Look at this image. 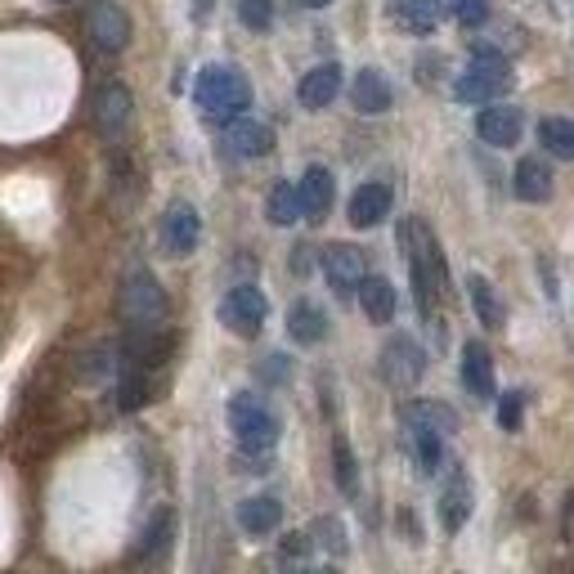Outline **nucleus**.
I'll return each mask as SVG.
<instances>
[{"instance_id": "nucleus-1", "label": "nucleus", "mask_w": 574, "mask_h": 574, "mask_svg": "<svg viewBox=\"0 0 574 574\" xmlns=\"http://www.w3.org/2000/svg\"><path fill=\"white\" fill-rule=\"evenodd\" d=\"M198 108L215 121H230V117H243V108L252 104V86L238 67H221V63H211L202 67V77H198Z\"/></svg>"}, {"instance_id": "nucleus-2", "label": "nucleus", "mask_w": 574, "mask_h": 574, "mask_svg": "<svg viewBox=\"0 0 574 574\" xmlns=\"http://www.w3.org/2000/svg\"><path fill=\"white\" fill-rule=\"evenodd\" d=\"M404 247H408V261H413L417 306H422V315L431 319V310H436V293H445V261H440V247H436V238H431V230H426L422 221H408Z\"/></svg>"}, {"instance_id": "nucleus-3", "label": "nucleus", "mask_w": 574, "mask_h": 574, "mask_svg": "<svg viewBox=\"0 0 574 574\" xmlns=\"http://www.w3.org/2000/svg\"><path fill=\"white\" fill-rule=\"evenodd\" d=\"M117 310H121V319L135 332H158L167 323V293H162V283L149 269L126 274L121 293H117Z\"/></svg>"}, {"instance_id": "nucleus-4", "label": "nucleus", "mask_w": 574, "mask_h": 574, "mask_svg": "<svg viewBox=\"0 0 574 574\" xmlns=\"http://www.w3.org/2000/svg\"><path fill=\"white\" fill-rule=\"evenodd\" d=\"M230 426L247 454H269L278 445V417L265 408L256 395H234L230 400Z\"/></svg>"}, {"instance_id": "nucleus-5", "label": "nucleus", "mask_w": 574, "mask_h": 574, "mask_svg": "<svg viewBox=\"0 0 574 574\" xmlns=\"http://www.w3.org/2000/svg\"><path fill=\"white\" fill-rule=\"evenodd\" d=\"M508 91H512V67L502 63V59H493L489 50L476 54V63L463 72L458 86H454V95L463 104H493V99H502Z\"/></svg>"}, {"instance_id": "nucleus-6", "label": "nucleus", "mask_w": 574, "mask_h": 574, "mask_svg": "<svg viewBox=\"0 0 574 574\" xmlns=\"http://www.w3.org/2000/svg\"><path fill=\"white\" fill-rule=\"evenodd\" d=\"M426 373V354L413 337H391L382 346V378L395 386V391H413Z\"/></svg>"}, {"instance_id": "nucleus-7", "label": "nucleus", "mask_w": 574, "mask_h": 574, "mask_svg": "<svg viewBox=\"0 0 574 574\" xmlns=\"http://www.w3.org/2000/svg\"><path fill=\"white\" fill-rule=\"evenodd\" d=\"M86 28H91V41L104 54H121L130 45V14L117 6V0H95L91 14H86Z\"/></svg>"}, {"instance_id": "nucleus-8", "label": "nucleus", "mask_w": 574, "mask_h": 574, "mask_svg": "<svg viewBox=\"0 0 574 574\" xmlns=\"http://www.w3.org/2000/svg\"><path fill=\"white\" fill-rule=\"evenodd\" d=\"M265 297H261V287H252V283H243V287H234V293L221 301V319H225V328L230 332H238V337H256L261 332V323H265Z\"/></svg>"}, {"instance_id": "nucleus-9", "label": "nucleus", "mask_w": 574, "mask_h": 574, "mask_svg": "<svg viewBox=\"0 0 574 574\" xmlns=\"http://www.w3.org/2000/svg\"><path fill=\"white\" fill-rule=\"evenodd\" d=\"M202 238V221L189 202H171L167 215H162V243L171 247V256H189Z\"/></svg>"}, {"instance_id": "nucleus-10", "label": "nucleus", "mask_w": 574, "mask_h": 574, "mask_svg": "<svg viewBox=\"0 0 574 574\" xmlns=\"http://www.w3.org/2000/svg\"><path fill=\"white\" fill-rule=\"evenodd\" d=\"M130 108H135V99H130V91L121 82L99 86V95H95V126H99V135L117 139L130 126Z\"/></svg>"}, {"instance_id": "nucleus-11", "label": "nucleus", "mask_w": 574, "mask_h": 574, "mask_svg": "<svg viewBox=\"0 0 574 574\" xmlns=\"http://www.w3.org/2000/svg\"><path fill=\"white\" fill-rule=\"evenodd\" d=\"M323 274H328V283L337 287L341 297L354 293L359 278H364V252L350 247V243H332V247H323Z\"/></svg>"}, {"instance_id": "nucleus-12", "label": "nucleus", "mask_w": 574, "mask_h": 574, "mask_svg": "<svg viewBox=\"0 0 574 574\" xmlns=\"http://www.w3.org/2000/svg\"><path fill=\"white\" fill-rule=\"evenodd\" d=\"M476 130H480L485 144H493V149H512V144L521 139V130H525V117H521V108H512V104H498V108H485V113H480Z\"/></svg>"}, {"instance_id": "nucleus-13", "label": "nucleus", "mask_w": 574, "mask_h": 574, "mask_svg": "<svg viewBox=\"0 0 574 574\" xmlns=\"http://www.w3.org/2000/svg\"><path fill=\"white\" fill-rule=\"evenodd\" d=\"M225 144H230L238 158H265L274 149V130L261 126V121H252V117H230Z\"/></svg>"}, {"instance_id": "nucleus-14", "label": "nucleus", "mask_w": 574, "mask_h": 574, "mask_svg": "<svg viewBox=\"0 0 574 574\" xmlns=\"http://www.w3.org/2000/svg\"><path fill=\"white\" fill-rule=\"evenodd\" d=\"M391 215V189L386 184H364V189H354L350 198V225L354 230H373L382 225Z\"/></svg>"}, {"instance_id": "nucleus-15", "label": "nucleus", "mask_w": 574, "mask_h": 574, "mask_svg": "<svg viewBox=\"0 0 574 574\" xmlns=\"http://www.w3.org/2000/svg\"><path fill=\"white\" fill-rule=\"evenodd\" d=\"M463 386L476 400H493V359H489V350L480 341L463 346Z\"/></svg>"}, {"instance_id": "nucleus-16", "label": "nucleus", "mask_w": 574, "mask_h": 574, "mask_svg": "<svg viewBox=\"0 0 574 574\" xmlns=\"http://www.w3.org/2000/svg\"><path fill=\"white\" fill-rule=\"evenodd\" d=\"M297 193H301V215H310V221H323V215H328V206H332V193H337V184H332V171H323V167H310V171L301 176Z\"/></svg>"}, {"instance_id": "nucleus-17", "label": "nucleus", "mask_w": 574, "mask_h": 574, "mask_svg": "<svg viewBox=\"0 0 574 574\" xmlns=\"http://www.w3.org/2000/svg\"><path fill=\"white\" fill-rule=\"evenodd\" d=\"M350 104L359 108V113H369V117H378V113H386L391 108V86H386V77L378 67H364L354 77V86H350Z\"/></svg>"}, {"instance_id": "nucleus-18", "label": "nucleus", "mask_w": 574, "mask_h": 574, "mask_svg": "<svg viewBox=\"0 0 574 574\" xmlns=\"http://www.w3.org/2000/svg\"><path fill=\"white\" fill-rule=\"evenodd\" d=\"M391 19L404 28V32H413V36H426V32H436V23H440V0H391Z\"/></svg>"}, {"instance_id": "nucleus-19", "label": "nucleus", "mask_w": 574, "mask_h": 574, "mask_svg": "<svg viewBox=\"0 0 574 574\" xmlns=\"http://www.w3.org/2000/svg\"><path fill=\"white\" fill-rule=\"evenodd\" d=\"M359 306H364V315L373 323H391L395 319V287H391V278H382V274L359 278Z\"/></svg>"}, {"instance_id": "nucleus-20", "label": "nucleus", "mask_w": 574, "mask_h": 574, "mask_svg": "<svg viewBox=\"0 0 574 574\" xmlns=\"http://www.w3.org/2000/svg\"><path fill=\"white\" fill-rule=\"evenodd\" d=\"M341 91V67L337 63H319L315 72H306L301 77V104L306 108H328Z\"/></svg>"}, {"instance_id": "nucleus-21", "label": "nucleus", "mask_w": 574, "mask_h": 574, "mask_svg": "<svg viewBox=\"0 0 574 574\" xmlns=\"http://www.w3.org/2000/svg\"><path fill=\"white\" fill-rule=\"evenodd\" d=\"M512 189L521 202H548L552 198V167L539 162V158H521L517 176H512Z\"/></svg>"}, {"instance_id": "nucleus-22", "label": "nucleus", "mask_w": 574, "mask_h": 574, "mask_svg": "<svg viewBox=\"0 0 574 574\" xmlns=\"http://www.w3.org/2000/svg\"><path fill=\"white\" fill-rule=\"evenodd\" d=\"M278 521H283V502L269 498V493L238 502V525H243L247 534H269V530H278Z\"/></svg>"}, {"instance_id": "nucleus-23", "label": "nucleus", "mask_w": 574, "mask_h": 574, "mask_svg": "<svg viewBox=\"0 0 574 574\" xmlns=\"http://www.w3.org/2000/svg\"><path fill=\"white\" fill-rule=\"evenodd\" d=\"M467 517H471V480L458 471V476L449 480V489L440 493V521H445L449 534H458V530L467 525Z\"/></svg>"}, {"instance_id": "nucleus-24", "label": "nucleus", "mask_w": 574, "mask_h": 574, "mask_svg": "<svg viewBox=\"0 0 574 574\" xmlns=\"http://www.w3.org/2000/svg\"><path fill=\"white\" fill-rule=\"evenodd\" d=\"M404 422L408 426H431V431H440V436H454V431H458V413L449 404H436V400L404 404Z\"/></svg>"}, {"instance_id": "nucleus-25", "label": "nucleus", "mask_w": 574, "mask_h": 574, "mask_svg": "<svg viewBox=\"0 0 574 574\" xmlns=\"http://www.w3.org/2000/svg\"><path fill=\"white\" fill-rule=\"evenodd\" d=\"M287 332H293V341H301V346H315V341H323L328 319L315 301H297L293 310H287Z\"/></svg>"}, {"instance_id": "nucleus-26", "label": "nucleus", "mask_w": 574, "mask_h": 574, "mask_svg": "<svg viewBox=\"0 0 574 574\" xmlns=\"http://www.w3.org/2000/svg\"><path fill=\"white\" fill-rule=\"evenodd\" d=\"M539 144H543L552 158L574 162V121H565V117H543V121H539Z\"/></svg>"}, {"instance_id": "nucleus-27", "label": "nucleus", "mask_w": 574, "mask_h": 574, "mask_svg": "<svg viewBox=\"0 0 574 574\" xmlns=\"http://www.w3.org/2000/svg\"><path fill=\"white\" fill-rule=\"evenodd\" d=\"M467 297H471V310H476V319H480L485 328H502V301L493 297L489 278L471 274V278H467Z\"/></svg>"}, {"instance_id": "nucleus-28", "label": "nucleus", "mask_w": 574, "mask_h": 574, "mask_svg": "<svg viewBox=\"0 0 574 574\" xmlns=\"http://www.w3.org/2000/svg\"><path fill=\"white\" fill-rule=\"evenodd\" d=\"M265 211H269L274 225H297V221H301V193H297V184H287V180L274 184Z\"/></svg>"}, {"instance_id": "nucleus-29", "label": "nucleus", "mask_w": 574, "mask_h": 574, "mask_svg": "<svg viewBox=\"0 0 574 574\" xmlns=\"http://www.w3.org/2000/svg\"><path fill=\"white\" fill-rule=\"evenodd\" d=\"M408 440L417 449V463L422 471H440V431H431V426H408Z\"/></svg>"}, {"instance_id": "nucleus-30", "label": "nucleus", "mask_w": 574, "mask_h": 574, "mask_svg": "<svg viewBox=\"0 0 574 574\" xmlns=\"http://www.w3.org/2000/svg\"><path fill=\"white\" fill-rule=\"evenodd\" d=\"M332 463H337V485H341V493H354V489H359V476H354V454H350L346 440L332 445Z\"/></svg>"}, {"instance_id": "nucleus-31", "label": "nucleus", "mask_w": 574, "mask_h": 574, "mask_svg": "<svg viewBox=\"0 0 574 574\" xmlns=\"http://www.w3.org/2000/svg\"><path fill=\"white\" fill-rule=\"evenodd\" d=\"M238 19L252 28V32H265L274 23V0H238Z\"/></svg>"}, {"instance_id": "nucleus-32", "label": "nucleus", "mask_w": 574, "mask_h": 574, "mask_svg": "<svg viewBox=\"0 0 574 574\" xmlns=\"http://www.w3.org/2000/svg\"><path fill=\"white\" fill-rule=\"evenodd\" d=\"M449 6H454V19L463 28H480L489 19V0H449Z\"/></svg>"}, {"instance_id": "nucleus-33", "label": "nucleus", "mask_w": 574, "mask_h": 574, "mask_svg": "<svg viewBox=\"0 0 574 574\" xmlns=\"http://www.w3.org/2000/svg\"><path fill=\"white\" fill-rule=\"evenodd\" d=\"M521 408H525V395L521 391H508L498 404V426L502 431H521Z\"/></svg>"}, {"instance_id": "nucleus-34", "label": "nucleus", "mask_w": 574, "mask_h": 574, "mask_svg": "<svg viewBox=\"0 0 574 574\" xmlns=\"http://www.w3.org/2000/svg\"><path fill=\"white\" fill-rule=\"evenodd\" d=\"M315 534H319V548H328L332 556H341V552H346V530H341V521L323 517V521H315Z\"/></svg>"}, {"instance_id": "nucleus-35", "label": "nucleus", "mask_w": 574, "mask_h": 574, "mask_svg": "<svg viewBox=\"0 0 574 574\" xmlns=\"http://www.w3.org/2000/svg\"><path fill=\"white\" fill-rule=\"evenodd\" d=\"M167 539H171V512H162V517H158V525H149V534H144V556L162 552V548H167Z\"/></svg>"}, {"instance_id": "nucleus-36", "label": "nucleus", "mask_w": 574, "mask_h": 574, "mask_svg": "<svg viewBox=\"0 0 574 574\" xmlns=\"http://www.w3.org/2000/svg\"><path fill=\"white\" fill-rule=\"evenodd\" d=\"M306 552H310L306 534H287V539H283V556H306Z\"/></svg>"}, {"instance_id": "nucleus-37", "label": "nucleus", "mask_w": 574, "mask_h": 574, "mask_svg": "<svg viewBox=\"0 0 574 574\" xmlns=\"http://www.w3.org/2000/svg\"><path fill=\"white\" fill-rule=\"evenodd\" d=\"M306 6H310V10H323V6H332V0H306Z\"/></svg>"}]
</instances>
